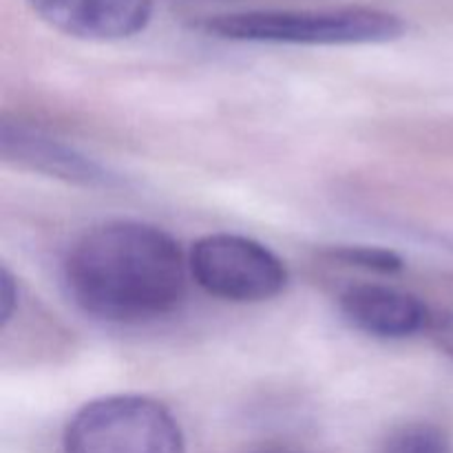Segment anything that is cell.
<instances>
[{
    "mask_svg": "<svg viewBox=\"0 0 453 453\" xmlns=\"http://www.w3.org/2000/svg\"><path fill=\"white\" fill-rule=\"evenodd\" d=\"M341 312L357 330L379 339L416 336L432 319L418 296L376 283L348 288L341 295Z\"/></svg>",
    "mask_w": 453,
    "mask_h": 453,
    "instance_id": "cell-7",
    "label": "cell"
},
{
    "mask_svg": "<svg viewBox=\"0 0 453 453\" xmlns=\"http://www.w3.org/2000/svg\"><path fill=\"white\" fill-rule=\"evenodd\" d=\"M252 453H295V451H286V449H261V451H252Z\"/></svg>",
    "mask_w": 453,
    "mask_h": 453,
    "instance_id": "cell-12",
    "label": "cell"
},
{
    "mask_svg": "<svg viewBox=\"0 0 453 453\" xmlns=\"http://www.w3.org/2000/svg\"><path fill=\"white\" fill-rule=\"evenodd\" d=\"M40 20L80 40H124L146 29L153 0H29Z\"/></svg>",
    "mask_w": 453,
    "mask_h": 453,
    "instance_id": "cell-5",
    "label": "cell"
},
{
    "mask_svg": "<svg viewBox=\"0 0 453 453\" xmlns=\"http://www.w3.org/2000/svg\"><path fill=\"white\" fill-rule=\"evenodd\" d=\"M190 273L202 290L233 303L274 299L288 286V268L270 248L242 234H208L190 252Z\"/></svg>",
    "mask_w": 453,
    "mask_h": 453,
    "instance_id": "cell-4",
    "label": "cell"
},
{
    "mask_svg": "<svg viewBox=\"0 0 453 453\" xmlns=\"http://www.w3.org/2000/svg\"><path fill=\"white\" fill-rule=\"evenodd\" d=\"M65 453H186V441L162 403L118 394L75 411L66 425Z\"/></svg>",
    "mask_w": 453,
    "mask_h": 453,
    "instance_id": "cell-3",
    "label": "cell"
},
{
    "mask_svg": "<svg viewBox=\"0 0 453 453\" xmlns=\"http://www.w3.org/2000/svg\"><path fill=\"white\" fill-rule=\"evenodd\" d=\"M330 257L345 265H357L374 273H398L405 265L394 250L374 246H339L332 248Z\"/></svg>",
    "mask_w": 453,
    "mask_h": 453,
    "instance_id": "cell-9",
    "label": "cell"
},
{
    "mask_svg": "<svg viewBox=\"0 0 453 453\" xmlns=\"http://www.w3.org/2000/svg\"><path fill=\"white\" fill-rule=\"evenodd\" d=\"M385 453H451L447 434L429 423H411L389 436Z\"/></svg>",
    "mask_w": 453,
    "mask_h": 453,
    "instance_id": "cell-8",
    "label": "cell"
},
{
    "mask_svg": "<svg viewBox=\"0 0 453 453\" xmlns=\"http://www.w3.org/2000/svg\"><path fill=\"white\" fill-rule=\"evenodd\" d=\"M65 286L80 310L102 321H157L186 296L184 252L157 226L109 221L71 248Z\"/></svg>",
    "mask_w": 453,
    "mask_h": 453,
    "instance_id": "cell-1",
    "label": "cell"
},
{
    "mask_svg": "<svg viewBox=\"0 0 453 453\" xmlns=\"http://www.w3.org/2000/svg\"><path fill=\"white\" fill-rule=\"evenodd\" d=\"M16 305L18 283L13 279V274L7 270V265H3V270H0V319H3V326H7L12 321L13 312H16Z\"/></svg>",
    "mask_w": 453,
    "mask_h": 453,
    "instance_id": "cell-10",
    "label": "cell"
},
{
    "mask_svg": "<svg viewBox=\"0 0 453 453\" xmlns=\"http://www.w3.org/2000/svg\"><path fill=\"white\" fill-rule=\"evenodd\" d=\"M436 341L449 357H453V314L442 319L436 326Z\"/></svg>",
    "mask_w": 453,
    "mask_h": 453,
    "instance_id": "cell-11",
    "label": "cell"
},
{
    "mask_svg": "<svg viewBox=\"0 0 453 453\" xmlns=\"http://www.w3.org/2000/svg\"><path fill=\"white\" fill-rule=\"evenodd\" d=\"M203 29L211 35L242 42L273 44H379L405 34V22L379 9L345 7L321 12L259 9L208 18Z\"/></svg>",
    "mask_w": 453,
    "mask_h": 453,
    "instance_id": "cell-2",
    "label": "cell"
},
{
    "mask_svg": "<svg viewBox=\"0 0 453 453\" xmlns=\"http://www.w3.org/2000/svg\"><path fill=\"white\" fill-rule=\"evenodd\" d=\"M0 153L4 162H12L20 168L44 173L49 177L71 181L80 186H111L113 175L78 153L73 146L47 135L34 127L22 122L4 119L0 128Z\"/></svg>",
    "mask_w": 453,
    "mask_h": 453,
    "instance_id": "cell-6",
    "label": "cell"
}]
</instances>
